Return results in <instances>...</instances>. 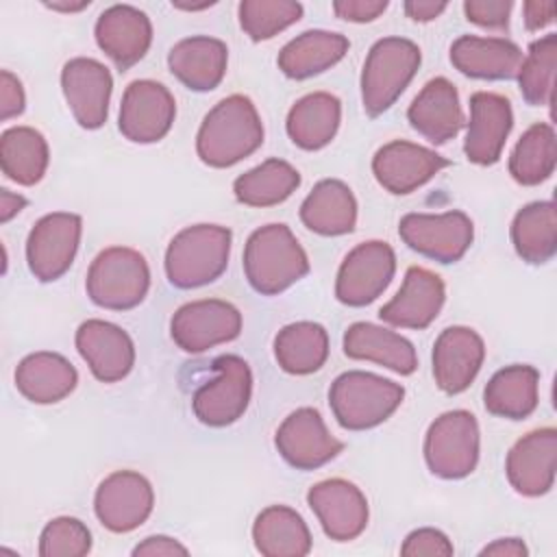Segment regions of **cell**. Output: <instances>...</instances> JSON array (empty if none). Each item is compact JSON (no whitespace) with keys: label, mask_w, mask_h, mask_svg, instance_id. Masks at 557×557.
<instances>
[{"label":"cell","mask_w":557,"mask_h":557,"mask_svg":"<svg viewBox=\"0 0 557 557\" xmlns=\"http://www.w3.org/2000/svg\"><path fill=\"white\" fill-rule=\"evenodd\" d=\"M263 144V124L248 96L233 94L220 100L202 120L196 152L209 168H231Z\"/></svg>","instance_id":"obj_1"},{"label":"cell","mask_w":557,"mask_h":557,"mask_svg":"<svg viewBox=\"0 0 557 557\" xmlns=\"http://www.w3.org/2000/svg\"><path fill=\"white\" fill-rule=\"evenodd\" d=\"M244 272L255 292L276 296L309 272V259L287 224H265L246 242Z\"/></svg>","instance_id":"obj_2"},{"label":"cell","mask_w":557,"mask_h":557,"mask_svg":"<svg viewBox=\"0 0 557 557\" xmlns=\"http://www.w3.org/2000/svg\"><path fill=\"white\" fill-rule=\"evenodd\" d=\"M231 231L194 224L178 231L165 250V276L178 289H194L222 276L231 255Z\"/></svg>","instance_id":"obj_3"},{"label":"cell","mask_w":557,"mask_h":557,"mask_svg":"<svg viewBox=\"0 0 557 557\" xmlns=\"http://www.w3.org/2000/svg\"><path fill=\"white\" fill-rule=\"evenodd\" d=\"M405 387L372 372L339 374L329 389V405L339 426L366 431L385 422L403 403Z\"/></svg>","instance_id":"obj_4"},{"label":"cell","mask_w":557,"mask_h":557,"mask_svg":"<svg viewBox=\"0 0 557 557\" xmlns=\"http://www.w3.org/2000/svg\"><path fill=\"white\" fill-rule=\"evenodd\" d=\"M420 48L405 37L379 39L361 70V102L370 117L385 113L407 89L420 67Z\"/></svg>","instance_id":"obj_5"},{"label":"cell","mask_w":557,"mask_h":557,"mask_svg":"<svg viewBox=\"0 0 557 557\" xmlns=\"http://www.w3.org/2000/svg\"><path fill=\"white\" fill-rule=\"evenodd\" d=\"M94 305L111 311L137 307L150 287V268L141 252L126 246H111L96 255L85 278Z\"/></svg>","instance_id":"obj_6"},{"label":"cell","mask_w":557,"mask_h":557,"mask_svg":"<svg viewBox=\"0 0 557 557\" xmlns=\"http://www.w3.org/2000/svg\"><path fill=\"white\" fill-rule=\"evenodd\" d=\"M424 461L435 476L463 479L479 463V424L466 409L435 418L424 437Z\"/></svg>","instance_id":"obj_7"},{"label":"cell","mask_w":557,"mask_h":557,"mask_svg":"<svg viewBox=\"0 0 557 557\" xmlns=\"http://www.w3.org/2000/svg\"><path fill=\"white\" fill-rule=\"evenodd\" d=\"M215 376L200 385L191 398L194 416L207 426L237 422L250 403L252 372L237 355H222L211 363Z\"/></svg>","instance_id":"obj_8"},{"label":"cell","mask_w":557,"mask_h":557,"mask_svg":"<svg viewBox=\"0 0 557 557\" xmlns=\"http://www.w3.org/2000/svg\"><path fill=\"white\" fill-rule=\"evenodd\" d=\"M400 239L422 257L440 263L459 261L474 239V224L463 211L407 213L398 224Z\"/></svg>","instance_id":"obj_9"},{"label":"cell","mask_w":557,"mask_h":557,"mask_svg":"<svg viewBox=\"0 0 557 557\" xmlns=\"http://www.w3.org/2000/svg\"><path fill=\"white\" fill-rule=\"evenodd\" d=\"M83 220L70 211H54L35 222L26 239L28 270L41 283L61 278L78 250Z\"/></svg>","instance_id":"obj_10"},{"label":"cell","mask_w":557,"mask_h":557,"mask_svg":"<svg viewBox=\"0 0 557 557\" xmlns=\"http://www.w3.org/2000/svg\"><path fill=\"white\" fill-rule=\"evenodd\" d=\"M396 272V255L387 242L370 239L355 246L337 270L335 296L342 305L366 307L376 300Z\"/></svg>","instance_id":"obj_11"},{"label":"cell","mask_w":557,"mask_h":557,"mask_svg":"<svg viewBox=\"0 0 557 557\" xmlns=\"http://www.w3.org/2000/svg\"><path fill=\"white\" fill-rule=\"evenodd\" d=\"M174 344L198 355L218 344L233 342L242 333V313L235 305L220 298H202L176 309L170 322Z\"/></svg>","instance_id":"obj_12"},{"label":"cell","mask_w":557,"mask_h":557,"mask_svg":"<svg viewBox=\"0 0 557 557\" xmlns=\"http://www.w3.org/2000/svg\"><path fill=\"white\" fill-rule=\"evenodd\" d=\"M154 507L150 481L135 470L111 472L96 490L94 511L100 524L113 533L141 527Z\"/></svg>","instance_id":"obj_13"},{"label":"cell","mask_w":557,"mask_h":557,"mask_svg":"<svg viewBox=\"0 0 557 557\" xmlns=\"http://www.w3.org/2000/svg\"><path fill=\"white\" fill-rule=\"evenodd\" d=\"M176 117V100L170 89L157 81H133L122 96L117 126L135 144H154L163 139Z\"/></svg>","instance_id":"obj_14"},{"label":"cell","mask_w":557,"mask_h":557,"mask_svg":"<svg viewBox=\"0 0 557 557\" xmlns=\"http://www.w3.org/2000/svg\"><path fill=\"white\" fill-rule=\"evenodd\" d=\"M281 457L296 470H315L344 450V442L333 437L313 407H300L292 411L274 437Z\"/></svg>","instance_id":"obj_15"},{"label":"cell","mask_w":557,"mask_h":557,"mask_svg":"<svg viewBox=\"0 0 557 557\" xmlns=\"http://www.w3.org/2000/svg\"><path fill=\"white\" fill-rule=\"evenodd\" d=\"M61 89L74 120L96 131L107 122L113 78L107 65L89 57L70 59L61 70Z\"/></svg>","instance_id":"obj_16"},{"label":"cell","mask_w":557,"mask_h":557,"mask_svg":"<svg viewBox=\"0 0 557 557\" xmlns=\"http://www.w3.org/2000/svg\"><path fill=\"white\" fill-rule=\"evenodd\" d=\"M307 505L324 533L335 542H350L368 527V500L363 492L346 479H326L311 485Z\"/></svg>","instance_id":"obj_17"},{"label":"cell","mask_w":557,"mask_h":557,"mask_svg":"<svg viewBox=\"0 0 557 557\" xmlns=\"http://www.w3.org/2000/svg\"><path fill=\"white\" fill-rule=\"evenodd\" d=\"M448 165L450 161L435 150L405 139H394L381 146L372 159L376 183L396 196L416 191Z\"/></svg>","instance_id":"obj_18"},{"label":"cell","mask_w":557,"mask_h":557,"mask_svg":"<svg viewBox=\"0 0 557 557\" xmlns=\"http://www.w3.org/2000/svg\"><path fill=\"white\" fill-rule=\"evenodd\" d=\"M76 350L102 383L122 381L135 366V344L131 335L107 320H85L76 331Z\"/></svg>","instance_id":"obj_19"},{"label":"cell","mask_w":557,"mask_h":557,"mask_svg":"<svg viewBox=\"0 0 557 557\" xmlns=\"http://www.w3.org/2000/svg\"><path fill=\"white\" fill-rule=\"evenodd\" d=\"M557 431L553 426L535 429L522 435L507 453L505 472L511 487L522 496H544L555 483Z\"/></svg>","instance_id":"obj_20"},{"label":"cell","mask_w":557,"mask_h":557,"mask_svg":"<svg viewBox=\"0 0 557 557\" xmlns=\"http://www.w3.org/2000/svg\"><path fill=\"white\" fill-rule=\"evenodd\" d=\"M96 44L115 63L120 72H126L141 61L152 44L150 17L131 4H113L96 20Z\"/></svg>","instance_id":"obj_21"},{"label":"cell","mask_w":557,"mask_h":557,"mask_svg":"<svg viewBox=\"0 0 557 557\" xmlns=\"http://www.w3.org/2000/svg\"><path fill=\"white\" fill-rule=\"evenodd\" d=\"M511 126L509 98L494 91H474L470 96V122L463 141L466 157L476 165H494L503 154Z\"/></svg>","instance_id":"obj_22"},{"label":"cell","mask_w":557,"mask_h":557,"mask_svg":"<svg viewBox=\"0 0 557 557\" xmlns=\"http://www.w3.org/2000/svg\"><path fill=\"white\" fill-rule=\"evenodd\" d=\"M444 300L446 287L442 276L426 268L411 265L405 272L398 294L381 307L379 318L392 326L422 331L437 318Z\"/></svg>","instance_id":"obj_23"},{"label":"cell","mask_w":557,"mask_h":557,"mask_svg":"<svg viewBox=\"0 0 557 557\" xmlns=\"http://www.w3.org/2000/svg\"><path fill=\"white\" fill-rule=\"evenodd\" d=\"M485 359V344L474 329L448 326L433 344V376L442 392L461 394L470 387Z\"/></svg>","instance_id":"obj_24"},{"label":"cell","mask_w":557,"mask_h":557,"mask_svg":"<svg viewBox=\"0 0 557 557\" xmlns=\"http://www.w3.org/2000/svg\"><path fill=\"white\" fill-rule=\"evenodd\" d=\"M409 124L431 144H446L463 126V111L457 87L444 78H431L407 109Z\"/></svg>","instance_id":"obj_25"},{"label":"cell","mask_w":557,"mask_h":557,"mask_svg":"<svg viewBox=\"0 0 557 557\" xmlns=\"http://www.w3.org/2000/svg\"><path fill=\"white\" fill-rule=\"evenodd\" d=\"M522 57V50L505 37L461 35L450 46V63L455 70L483 81L516 78Z\"/></svg>","instance_id":"obj_26"},{"label":"cell","mask_w":557,"mask_h":557,"mask_svg":"<svg viewBox=\"0 0 557 557\" xmlns=\"http://www.w3.org/2000/svg\"><path fill=\"white\" fill-rule=\"evenodd\" d=\"M226 44L207 35L181 39L168 52L170 72L191 91L215 89L226 74Z\"/></svg>","instance_id":"obj_27"},{"label":"cell","mask_w":557,"mask_h":557,"mask_svg":"<svg viewBox=\"0 0 557 557\" xmlns=\"http://www.w3.org/2000/svg\"><path fill=\"white\" fill-rule=\"evenodd\" d=\"M78 383L76 368L59 352L39 350L26 355L15 368L17 392L35 405H52L74 392Z\"/></svg>","instance_id":"obj_28"},{"label":"cell","mask_w":557,"mask_h":557,"mask_svg":"<svg viewBox=\"0 0 557 557\" xmlns=\"http://www.w3.org/2000/svg\"><path fill=\"white\" fill-rule=\"evenodd\" d=\"M344 352L350 359L374 361L398 374H411L418 368L413 344L379 324L355 322L344 333Z\"/></svg>","instance_id":"obj_29"},{"label":"cell","mask_w":557,"mask_h":557,"mask_svg":"<svg viewBox=\"0 0 557 557\" xmlns=\"http://www.w3.org/2000/svg\"><path fill=\"white\" fill-rule=\"evenodd\" d=\"M302 224L326 237L346 235L357 224V200L350 187L337 178H324L307 194L300 205Z\"/></svg>","instance_id":"obj_30"},{"label":"cell","mask_w":557,"mask_h":557,"mask_svg":"<svg viewBox=\"0 0 557 557\" xmlns=\"http://www.w3.org/2000/svg\"><path fill=\"white\" fill-rule=\"evenodd\" d=\"M348 48L350 41L342 33L305 30L281 48L276 63L287 78L305 81L339 63Z\"/></svg>","instance_id":"obj_31"},{"label":"cell","mask_w":557,"mask_h":557,"mask_svg":"<svg viewBox=\"0 0 557 557\" xmlns=\"http://www.w3.org/2000/svg\"><path fill=\"white\" fill-rule=\"evenodd\" d=\"M342 122V102L329 91H313L294 102L287 113V135L302 150H320L335 137Z\"/></svg>","instance_id":"obj_32"},{"label":"cell","mask_w":557,"mask_h":557,"mask_svg":"<svg viewBox=\"0 0 557 557\" xmlns=\"http://www.w3.org/2000/svg\"><path fill=\"white\" fill-rule=\"evenodd\" d=\"M540 372L527 363H513L498 370L483 389L485 409L507 420H524L537 407Z\"/></svg>","instance_id":"obj_33"},{"label":"cell","mask_w":557,"mask_h":557,"mask_svg":"<svg viewBox=\"0 0 557 557\" xmlns=\"http://www.w3.org/2000/svg\"><path fill=\"white\" fill-rule=\"evenodd\" d=\"M252 542L265 557H305L311 553L309 527L287 505H270L255 518Z\"/></svg>","instance_id":"obj_34"},{"label":"cell","mask_w":557,"mask_h":557,"mask_svg":"<svg viewBox=\"0 0 557 557\" xmlns=\"http://www.w3.org/2000/svg\"><path fill=\"white\" fill-rule=\"evenodd\" d=\"M511 242L522 261L540 265L557 252V209L553 200L524 205L511 222Z\"/></svg>","instance_id":"obj_35"},{"label":"cell","mask_w":557,"mask_h":557,"mask_svg":"<svg viewBox=\"0 0 557 557\" xmlns=\"http://www.w3.org/2000/svg\"><path fill=\"white\" fill-rule=\"evenodd\" d=\"M50 152L46 137L33 126H11L0 135V168L7 178L30 187L48 170Z\"/></svg>","instance_id":"obj_36"},{"label":"cell","mask_w":557,"mask_h":557,"mask_svg":"<svg viewBox=\"0 0 557 557\" xmlns=\"http://www.w3.org/2000/svg\"><path fill=\"white\" fill-rule=\"evenodd\" d=\"M274 357L287 374L318 372L329 359V333L318 322H294L274 337Z\"/></svg>","instance_id":"obj_37"},{"label":"cell","mask_w":557,"mask_h":557,"mask_svg":"<svg viewBox=\"0 0 557 557\" xmlns=\"http://www.w3.org/2000/svg\"><path fill=\"white\" fill-rule=\"evenodd\" d=\"M300 185L298 170L283 159H268L257 168L239 174L233 194L248 207H272L287 200Z\"/></svg>","instance_id":"obj_38"},{"label":"cell","mask_w":557,"mask_h":557,"mask_svg":"<svg viewBox=\"0 0 557 557\" xmlns=\"http://www.w3.org/2000/svg\"><path fill=\"white\" fill-rule=\"evenodd\" d=\"M557 163V139L555 128L546 122L529 126L509 157V174L516 183L533 187L544 183Z\"/></svg>","instance_id":"obj_39"},{"label":"cell","mask_w":557,"mask_h":557,"mask_svg":"<svg viewBox=\"0 0 557 557\" xmlns=\"http://www.w3.org/2000/svg\"><path fill=\"white\" fill-rule=\"evenodd\" d=\"M555 67H557V35L548 33L529 46V52L522 57V63L516 76L520 85V94L529 104L533 107L553 104Z\"/></svg>","instance_id":"obj_40"},{"label":"cell","mask_w":557,"mask_h":557,"mask_svg":"<svg viewBox=\"0 0 557 557\" xmlns=\"http://www.w3.org/2000/svg\"><path fill=\"white\" fill-rule=\"evenodd\" d=\"M239 26L252 41H265L302 17V4L292 0H244L239 2Z\"/></svg>","instance_id":"obj_41"},{"label":"cell","mask_w":557,"mask_h":557,"mask_svg":"<svg viewBox=\"0 0 557 557\" xmlns=\"http://www.w3.org/2000/svg\"><path fill=\"white\" fill-rule=\"evenodd\" d=\"M91 550V533L78 518L59 516L39 535L41 557H85Z\"/></svg>","instance_id":"obj_42"},{"label":"cell","mask_w":557,"mask_h":557,"mask_svg":"<svg viewBox=\"0 0 557 557\" xmlns=\"http://www.w3.org/2000/svg\"><path fill=\"white\" fill-rule=\"evenodd\" d=\"M511 7H513L511 0H466L463 13L468 22L481 28L507 30Z\"/></svg>","instance_id":"obj_43"},{"label":"cell","mask_w":557,"mask_h":557,"mask_svg":"<svg viewBox=\"0 0 557 557\" xmlns=\"http://www.w3.org/2000/svg\"><path fill=\"white\" fill-rule=\"evenodd\" d=\"M453 553H455V548H453L450 540L442 531L431 529V527L411 531L400 546V555H405V557H420V555L450 557Z\"/></svg>","instance_id":"obj_44"},{"label":"cell","mask_w":557,"mask_h":557,"mask_svg":"<svg viewBox=\"0 0 557 557\" xmlns=\"http://www.w3.org/2000/svg\"><path fill=\"white\" fill-rule=\"evenodd\" d=\"M26 96L20 78L9 70L0 72V120L7 122L24 111Z\"/></svg>","instance_id":"obj_45"},{"label":"cell","mask_w":557,"mask_h":557,"mask_svg":"<svg viewBox=\"0 0 557 557\" xmlns=\"http://www.w3.org/2000/svg\"><path fill=\"white\" fill-rule=\"evenodd\" d=\"M387 9L385 0H337L333 2V11L337 17L366 24L376 20Z\"/></svg>","instance_id":"obj_46"},{"label":"cell","mask_w":557,"mask_h":557,"mask_svg":"<svg viewBox=\"0 0 557 557\" xmlns=\"http://www.w3.org/2000/svg\"><path fill=\"white\" fill-rule=\"evenodd\" d=\"M187 546H183L178 540L168 535H150L144 542H139L133 548L135 557H172V555H187Z\"/></svg>","instance_id":"obj_47"},{"label":"cell","mask_w":557,"mask_h":557,"mask_svg":"<svg viewBox=\"0 0 557 557\" xmlns=\"http://www.w3.org/2000/svg\"><path fill=\"white\" fill-rule=\"evenodd\" d=\"M522 13H524V26L527 30H540L544 26H548L555 20L557 13V4L555 2H524L522 4Z\"/></svg>","instance_id":"obj_48"},{"label":"cell","mask_w":557,"mask_h":557,"mask_svg":"<svg viewBox=\"0 0 557 557\" xmlns=\"http://www.w3.org/2000/svg\"><path fill=\"white\" fill-rule=\"evenodd\" d=\"M446 2H433V0H409L405 2V13L413 22H431L440 13L446 11Z\"/></svg>","instance_id":"obj_49"},{"label":"cell","mask_w":557,"mask_h":557,"mask_svg":"<svg viewBox=\"0 0 557 557\" xmlns=\"http://www.w3.org/2000/svg\"><path fill=\"white\" fill-rule=\"evenodd\" d=\"M479 555H496V557H527L529 548L524 546L522 540L518 537H500L494 540L492 544H487L485 548H481Z\"/></svg>","instance_id":"obj_50"},{"label":"cell","mask_w":557,"mask_h":557,"mask_svg":"<svg viewBox=\"0 0 557 557\" xmlns=\"http://www.w3.org/2000/svg\"><path fill=\"white\" fill-rule=\"evenodd\" d=\"M26 198L20 194H13L9 189H0V222H9L13 215H17L26 207Z\"/></svg>","instance_id":"obj_51"},{"label":"cell","mask_w":557,"mask_h":557,"mask_svg":"<svg viewBox=\"0 0 557 557\" xmlns=\"http://www.w3.org/2000/svg\"><path fill=\"white\" fill-rule=\"evenodd\" d=\"M48 9H52V11H63V13H74V11H83V9H87L89 7V0H85V2H76V4H67V2H48L46 4Z\"/></svg>","instance_id":"obj_52"},{"label":"cell","mask_w":557,"mask_h":557,"mask_svg":"<svg viewBox=\"0 0 557 557\" xmlns=\"http://www.w3.org/2000/svg\"><path fill=\"white\" fill-rule=\"evenodd\" d=\"M213 2H202V4H174L176 9H185V11H198V9H207L211 7Z\"/></svg>","instance_id":"obj_53"}]
</instances>
